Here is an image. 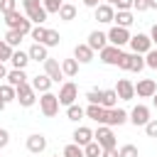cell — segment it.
Returning a JSON list of instances; mask_svg holds the SVG:
<instances>
[{
	"label": "cell",
	"instance_id": "1",
	"mask_svg": "<svg viewBox=\"0 0 157 157\" xmlns=\"http://www.w3.org/2000/svg\"><path fill=\"white\" fill-rule=\"evenodd\" d=\"M93 140H96L103 150H113V147H115V135H113V128H110V125H98V130L93 132Z\"/></svg>",
	"mask_w": 157,
	"mask_h": 157
},
{
	"label": "cell",
	"instance_id": "2",
	"mask_svg": "<svg viewBox=\"0 0 157 157\" xmlns=\"http://www.w3.org/2000/svg\"><path fill=\"white\" fill-rule=\"evenodd\" d=\"M59 96H54V93H42V98H39V108H42V113L47 115V118H54L56 113H59Z\"/></svg>",
	"mask_w": 157,
	"mask_h": 157
},
{
	"label": "cell",
	"instance_id": "3",
	"mask_svg": "<svg viewBox=\"0 0 157 157\" xmlns=\"http://www.w3.org/2000/svg\"><path fill=\"white\" fill-rule=\"evenodd\" d=\"M98 54H101V61H103V64H108V66H118L125 52H123L120 47H115V44H108V47H103Z\"/></svg>",
	"mask_w": 157,
	"mask_h": 157
},
{
	"label": "cell",
	"instance_id": "4",
	"mask_svg": "<svg viewBox=\"0 0 157 157\" xmlns=\"http://www.w3.org/2000/svg\"><path fill=\"white\" fill-rule=\"evenodd\" d=\"M118 66H120L123 71H142V69H145V59H142V54L130 52V54H123V59H120Z\"/></svg>",
	"mask_w": 157,
	"mask_h": 157
},
{
	"label": "cell",
	"instance_id": "5",
	"mask_svg": "<svg viewBox=\"0 0 157 157\" xmlns=\"http://www.w3.org/2000/svg\"><path fill=\"white\" fill-rule=\"evenodd\" d=\"M17 103H20L22 108H29V105L37 103V91L32 88V83H22V86H17Z\"/></svg>",
	"mask_w": 157,
	"mask_h": 157
},
{
	"label": "cell",
	"instance_id": "6",
	"mask_svg": "<svg viewBox=\"0 0 157 157\" xmlns=\"http://www.w3.org/2000/svg\"><path fill=\"white\" fill-rule=\"evenodd\" d=\"M130 49L135 52V54H147L150 49H152V39H150V34H135V37H130Z\"/></svg>",
	"mask_w": 157,
	"mask_h": 157
},
{
	"label": "cell",
	"instance_id": "7",
	"mask_svg": "<svg viewBox=\"0 0 157 157\" xmlns=\"http://www.w3.org/2000/svg\"><path fill=\"white\" fill-rule=\"evenodd\" d=\"M125 120H130V115H128L123 108H105L103 125H110V128H115V125H123Z\"/></svg>",
	"mask_w": 157,
	"mask_h": 157
},
{
	"label": "cell",
	"instance_id": "8",
	"mask_svg": "<svg viewBox=\"0 0 157 157\" xmlns=\"http://www.w3.org/2000/svg\"><path fill=\"white\" fill-rule=\"evenodd\" d=\"M76 98H78V88H76V83L66 81V83L59 88V103H61V105H71V103H76Z\"/></svg>",
	"mask_w": 157,
	"mask_h": 157
},
{
	"label": "cell",
	"instance_id": "9",
	"mask_svg": "<svg viewBox=\"0 0 157 157\" xmlns=\"http://www.w3.org/2000/svg\"><path fill=\"white\" fill-rule=\"evenodd\" d=\"M108 42L110 44H115V47H123V44H128L130 42V32H128V27H110L108 29Z\"/></svg>",
	"mask_w": 157,
	"mask_h": 157
},
{
	"label": "cell",
	"instance_id": "10",
	"mask_svg": "<svg viewBox=\"0 0 157 157\" xmlns=\"http://www.w3.org/2000/svg\"><path fill=\"white\" fill-rule=\"evenodd\" d=\"M155 93H157L155 78H140V81L135 83V96H140V98H152Z\"/></svg>",
	"mask_w": 157,
	"mask_h": 157
},
{
	"label": "cell",
	"instance_id": "11",
	"mask_svg": "<svg viewBox=\"0 0 157 157\" xmlns=\"http://www.w3.org/2000/svg\"><path fill=\"white\" fill-rule=\"evenodd\" d=\"M147 120H150V108H147V105L140 103V105H135V108L130 110V123H132V125H142V128H145Z\"/></svg>",
	"mask_w": 157,
	"mask_h": 157
},
{
	"label": "cell",
	"instance_id": "12",
	"mask_svg": "<svg viewBox=\"0 0 157 157\" xmlns=\"http://www.w3.org/2000/svg\"><path fill=\"white\" fill-rule=\"evenodd\" d=\"M115 91H118V98L120 101H132L135 98V83L128 81V78H120L118 86H115Z\"/></svg>",
	"mask_w": 157,
	"mask_h": 157
},
{
	"label": "cell",
	"instance_id": "13",
	"mask_svg": "<svg viewBox=\"0 0 157 157\" xmlns=\"http://www.w3.org/2000/svg\"><path fill=\"white\" fill-rule=\"evenodd\" d=\"M93 52H101L103 47H108V34L105 32H98V29H93L91 34H88V42H86Z\"/></svg>",
	"mask_w": 157,
	"mask_h": 157
},
{
	"label": "cell",
	"instance_id": "14",
	"mask_svg": "<svg viewBox=\"0 0 157 157\" xmlns=\"http://www.w3.org/2000/svg\"><path fill=\"white\" fill-rule=\"evenodd\" d=\"M44 74H47V76H49L52 81H56V83H59V81L64 78V71H61V64H59L56 59H47V61H44Z\"/></svg>",
	"mask_w": 157,
	"mask_h": 157
},
{
	"label": "cell",
	"instance_id": "15",
	"mask_svg": "<svg viewBox=\"0 0 157 157\" xmlns=\"http://www.w3.org/2000/svg\"><path fill=\"white\" fill-rule=\"evenodd\" d=\"M27 150H29L32 155L44 152V150H47V137H44V135H39V132L29 135V137H27Z\"/></svg>",
	"mask_w": 157,
	"mask_h": 157
},
{
	"label": "cell",
	"instance_id": "16",
	"mask_svg": "<svg viewBox=\"0 0 157 157\" xmlns=\"http://www.w3.org/2000/svg\"><path fill=\"white\" fill-rule=\"evenodd\" d=\"M96 20H98V22H103V25L113 22V20H115V10H113V5L101 2V5L96 7Z\"/></svg>",
	"mask_w": 157,
	"mask_h": 157
},
{
	"label": "cell",
	"instance_id": "17",
	"mask_svg": "<svg viewBox=\"0 0 157 157\" xmlns=\"http://www.w3.org/2000/svg\"><path fill=\"white\" fill-rule=\"evenodd\" d=\"M74 59L78 64H88V61H93V49L88 44H76L74 47Z\"/></svg>",
	"mask_w": 157,
	"mask_h": 157
},
{
	"label": "cell",
	"instance_id": "18",
	"mask_svg": "<svg viewBox=\"0 0 157 157\" xmlns=\"http://www.w3.org/2000/svg\"><path fill=\"white\" fill-rule=\"evenodd\" d=\"M71 137H74V142H76V145L86 147V145H88V142L93 140V130H91V128H83V125H81V128H76V130H74V135H71Z\"/></svg>",
	"mask_w": 157,
	"mask_h": 157
},
{
	"label": "cell",
	"instance_id": "19",
	"mask_svg": "<svg viewBox=\"0 0 157 157\" xmlns=\"http://www.w3.org/2000/svg\"><path fill=\"white\" fill-rule=\"evenodd\" d=\"M52 83H54V81H52L47 74H37V76L32 78V88H34L37 93H47V91L52 88Z\"/></svg>",
	"mask_w": 157,
	"mask_h": 157
},
{
	"label": "cell",
	"instance_id": "20",
	"mask_svg": "<svg viewBox=\"0 0 157 157\" xmlns=\"http://www.w3.org/2000/svg\"><path fill=\"white\" fill-rule=\"evenodd\" d=\"M86 115H88L91 120H96L98 125H103V118H105V108H103L101 103H91V105L86 108Z\"/></svg>",
	"mask_w": 157,
	"mask_h": 157
},
{
	"label": "cell",
	"instance_id": "21",
	"mask_svg": "<svg viewBox=\"0 0 157 157\" xmlns=\"http://www.w3.org/2000/svg\"><path fill=\"white\" fill-rule=\"evenodd\" d=\"M29 59H34V61H47L49 59V54H47V47L44 44H39V42H34L32 47H29Z\"/></svg>",
	"mask_w": 157,
	"mask_h": 157
},
{
	"label": "cell",
	"instance_id": "22",
	"mask_svg": "<svg viewBox=\"0 0 157 157\" xmlns=\"http://www.w3.org/2000/svg\"><path fill=\"white\" fill-rule=\"evenodd\" d=\"M10 61H12V66H15V69H25L32 59H29V52L17 49V52H12V59H10Z\"/></svg>",
	"mask_w": 157,
	"mask_h": 157
},
{
	"label": "cell",
	"instance_id": "23",
	"mask_svg": "<svg viewBox=\"0 0 157 157\" xmlns=\"http://www.w3.org/2000/svg\"><path fill=\"white\" fill-rule=\"evenodd\" d=\"M7 83L10 86H22V83H27V74H25V69H12L10 74H7Z\"/></svg>",
	"mask_w": 157,
	"mask_h": 157
},
{
	"label": "cell",
	"instance_id": "24",
	"mask_svg": "<svg viewBox=\"0 0 157 157\" xmlns=\"http://www.w3.org/2000/svg\"><path fill=\"white\" fill-rule=\"evenodd\" d=\"M113 22H115L118 27H130V25L135 22V17H132V12H130V10H118Z\"/></svg>",
	"mask_w": 157,
	"mask_h": 157
},
{
	"label": "cell",
	"instance_id": "25",
	"mask_svg": "<svg viewBox=\"0 0 157 157\" xmlns=\"http://www.w3.org/2000/svg\"><path fill=\"white\" fill-rule=\"evenodd\" d=\"M59 20H64V22H71L74 17H76V5H71V2H64L61 7H59Z\"/></svg>",
	"mask_w": 157,
	"mask_h": 157
},
{
	"label": "cell",
	"instance_id": "26",
	"mask_svg": "<svg viewBox=\"0 0 157 157\" xmlns=\"http://www.w3.org/2000/svg\"><path fill=\"white\" fill-rule=\"evenodd\" d=\"M101 105H103V108H115V105H118V91H115V88L103 91V101H101Z\"/></svg>",
	"mask_w": 157,
	"mask_h": 157
},
{
	"label": "cell",
	"instance_id": "27",
	"mask_svg": "<svg viewBox=\"0 0 157 157\" xmlns=\"http://www.w3.org/2000/svg\"><path fill=\"white\" fill-rule=\"evenodd\" d=\"M22 20H25V15H20L17 10H12V12H7V15H5V25H7L10 29H17V27L22 25Z\"/></svg>",
	"mask_w": 157,
	"mask_h": 157
},
{
	"label": "cell",
	"instance_id": "28",
	"mask_svg": "<svg viewBox=\"0 0 157 157\" xmlns=\"http://www.w3.org/2000/svg\"><path fill=\"white\" fill-rule=\"evenodd\" d=\"M61 71H64V76H76L78 74V61L76 59H64L61 61Z\"/></svg>",
	"mask_w": 157,
	"mask_h": 157
},
{
	"label": "cell",
	"instance_id": "29",
	"mask_svg": "<svg viewBox=\"0 0 157 157\" xmlns=\"http://www.w3.org/2000/svg\"><path fill=\"white\" fill-rule=\"evenodd\" d=\"M66 115H69V120H81L83 115H86V110L81 108V105H76V103H71V105H66Z\"/></svg>",
	"mask_w": 157,
	"mask_h": 157
},
{
	"label": "cell",
	"instance_id": "30",
	"mask_svg": "<svg viewBox=\"0 0 157 157\" xmlns=\"http://www.w3.org/2000/svg\"><path fill=\"white\" fill-rule=\"evenodd\" d=\"M0 96H2V101H5V103L17 101V88H15V86H10V83H5V86H0Z\"/></svg>",
	"mask_w": 157,
	"mask_h": 157
},
{
	"label": "cell",
	"instance_id": "31",
	"mask_svg": "<svg viewBox=\"0 0 157 157\" xmlns=\"http://www.w3.org/2000/svg\"><path fill=\"white\" fill-rule=\"evenodd\" d=\"M61 155H64V157H86V152H83V147H81V145H76V142H71V145H66Z\"/></svg>",
	"mask_w": 157,
	"mask_h": 157
},
{
	"label": "cell",
	"instance_id": "32",
	"mask_svg": "<svg viewBox=\"0 0 157 157\" xmlns=\"http://www.w3.org/2000/svg\"><path fill=\"white\" fill-rule=\"evenodd\" d=\"M22 32H17V29H7V34H5V42L10 44V47H17L20 42H22Z\"/></svg>",
	"mask_w": 157,
	"mask_h": 157
},
{
	"label": "cell",
	"instance_id": "33",
	"mask_svg": "<svg viewBox=\"0 0 157 157\" xmlns=\"http://www.w3.org/2000/svg\"><path fill=\"white\" fill-rule=\"evenodd\" d=\"M83 152H86V157H101V152H103V147L96 142V140H91L86 147H83Z\"/></svg>",
	"mask_w": 157,
	"mask_h": 157
},
{
	"label": "cell",
	"instance_id": "34",
	"mask_svg": "<svg viewBox=\"0 0 157 157\" xmlns=\"http://www.w3.org/2000/svg\"><path fill=\"white\" fill-rule=\"evenodd\" d=\"M29 37H32L34 42H39V44H42V42H44V37H47V27L34 25V27H32V32H29Z\"/></svg>",
	"mask_w": 157,
	"mask_h": 157
},
{
	"label": "cell",
	"instance_id": "35",
	"mask_svg": "<svg viewBox=\"0 0 157 157\" xmlns=\"http://www.w3.org/2000/svg\"><path fill=\"white\" fill-rule=\"evenodd\" d=\"M59 39H61V37H59V32L47 29V37H44V42H42V44H44V47H56V44H59Z\"/></svg>",
	"mask_w": 157,
	"mask_h": 157
},
{
	"label": "cell",
	"instance_id": "36",
	"mask_svg": "<svg viewBox=\"0 0 157 157\" xmlns=\"http://www.w3.org/2000/svg\"><path fill=\"white\" fill-rule=\"evenodd\" d=\"M10 59H12V47L5 39H0V61H10Z\"/></svg>",
	"mask_w": 157,
	"mask_h": 157
},
{
	"label": "cell",
	"instance_id": "37",
	"mask_svg": "<svg viewBox=\"0 0 157 157\" xmlns=\"http://www.w3.org/2000/svg\"><path fill=\"white\" fill-rule=\"evenodd\" d=\"M118 155H120V157H140V152H137L135 145H123V147L118 150Z\"/></svg>",
	"mask_w": 157,
	"mask_h": 157
},
{
	"label": "cell",
	"instance_id": "38",
	"mask_svg": "<svg viewBox=\"0 0 157 157\" xmlns=\"http://www.w3.org/2000/svg\"><path fill=\"white\" fill-rule=\"evenodd\" d=\"M42 5H44L47 12H59V7L64 5V0H42Z\"/></svg>",
	"mask_w": 157,
	"mask_h": 157
},
{
	"label": "cell",
	"instance_id": "39",
	"mask_svg": "<svg viewBox=\"0 0 157 157\" xmlns=\"http://www.w3.org/2000/svg\"><path fill=\"white\" fill-rule=\"evenodd\" d=\"M86 98H88V103H101L103 101V91L101 88H93V91L86 93Z\"/></svg>",
	"mask_w": 157,
	"mask_h": 157
},
{
	"label": "cell",
	"instance_id": "40",
	"mask_svg": "<svg viewBox=\"0 0 157 157\" xmlns=\"http://www.w3.org/2000/svg\"><path fill=\"white\" fill-rule=\"evenodd\" d=\"M15 5H17V0H0V12L7 15V12H12V10H17Z\"/></svg>",
	"mask_w": 157,
	"mask_h": 157
},
{
	"label": "cell",
	"instance_id": "41",
	"mask_svg": "<svg viewBox=\"0 0 157 157\" xmlns=\"http://www.w3.org/2000/svg\"><path fill=\"white\" fill-rule=\"evenodd\" d=\"M145 66L157 69V49H150V52H147V56H145Z\"/></svg>",
	"mask_w": 157,
	"mask_h": 157
},
{
	"label": "cell",
	"instance_id": "42",
	"mask_svg": "<svg viewBox=\"0 0 157 157\" xmlns=\"http://www.w3.org/2000/svg\"><path fill=\"white\" fill-rule=\"evenodd\" d=\"M145 132H147V137H157V118L152 120H147V125H145Z\"/></svg>",
	"mask_w": 157,
	"mask_h": 157
},
{
	"label": "cell",
	"instance_id": "43",
	"mask_svg": "<svg viewBox=\"0 0 157 157\" xmlns=\"http://www.w3.org/2000/svg\"><path fill=\"white\" fill-rule=\"evenodd\" d=\"M132 7L137 12H145V10H150V0H132Z\"/></svg>",
	"mask_w": 157,
	"mask_h": 157
},
{
	"label": "cell",
	"instance_id": "44",
	"mask_svg": "<svg viewBox=\"0 0 157 157\" xmlns=\"http://www.w3.org/2000/svg\"><path fill=\"white\" fill-rule=\"evenodd\" d=\"M22 7H25V12H27V10H34V7H42V2H39V0H22Z\"/></svg>",
	"mask_w": 157,
	"mask_h": 157
},
{
	"label": "cell",
	"instance_id": "45",
	"mask_svg": "<svg viewBox=\"0 0 157 157\" xmlns=\"http://www.w3.org/2000/svg\"><path fill=\"white\" fill-rule=\"evenodd\" d=\"M7 142H10V132H7V130H2V128H0V150H2V147H5V145H7Z\"/></svg>",
	"mask_w": 157,
	"mask_h": 157
},
{
	"label": "cell",
	"instance_id": "46",
	"mask_svg": "<svg viewBox=\"0 0 157 157\" xmlns=\"http://www.w3.org/2000/svg\"><path fill=\"white\" fill-rule=\"evenodd\" d=\"M115 7L118 10H130L132 7V0H115Z\"/></svg>",
	"mask_w": 157,
	"mask_h": 157
},
{
	"label": "cell",
	"instance_id": "47",
	"mask_svg": "<svg viewBox=\"0 0 157 157\" xmlns=\"http://www.w3.org/2000/svg\"><path fill=\"white\" fill-rule=\"evenodd\" d=\"M101 157H120V155H118V150L113 147V150H103V152H101Z\"/></svg>",
	"mask_w": 157,
	"mask_h": 157
},
{
	"label": "cell",
	"instance_id": "48",
	"mask_svg": "<svg viewBox=\"0 0 157 157\" xmlns=\"http://www.w3.org/2000/svg\"><path fill=\"white\" fill-rule=\"evenodd\" d=\"M150 39H152V44H157V22H155L152 29H150Z\"/></svg>",
	"mask_w": 157,
	"mask_h": 157
},
{
	"label": "cell",
	"instance_id": "49",
	"mask_svg": "<svg viewBox=\"0 0 157 157\" xmlns=\"http://www.w3.org/2000/svg\"><path fill=\"white\" fill-rule=\"evenodd\" d=\"M83 5H86V7H93V10H96V7L101 5V0H83Z\"/></svg>",
	"mask_w": 157,
	"mask_h": 157
},
{
	"label": "cell",
	"instance_id": "50",
	"mask_svg": "<svg viewBox=\"0 0 157 157\" xmlns=\"http://www.w3.org/2000/svg\"><path fill=\"white\" fill-rule=\"evenodd\" d=\"M7 74H10V71L5 69V61H0V78H7Z\"/></svg>",
	"mask_w": 157,
	"mask_h": 157
},
{
	"label": "cell",
	"instance_id": "51",
	"mask_svg": "<svg viewBox=\"0 0 157 157\" xmlns=\"http://www.w3.org/2000/svg\"><path fill=\"white\" fill-rule=\"evenodd\" d=\"M150 10H157V0H150Z\"/></svg>",
	"mask_w": 157,
	"mask_h": 157
},
{
	"label": "cell",
	"instance_id": "52",
	"mask_svg": "<svg viewBox=\"0 0 157 157\" xmlns=\"http://www.w3.org/2000/svg\"><path fill=\"white\" fill-rule=\"evenodd\" d=\"M5 105H7V103H5V101H2V96H0V113L5 110Z\"/></svg>",
	"mask_w": 157,
	"mask_h": 157
},
{
	"label": "cell",
	"instance_id": "53",
	"mask_svg": "<svg viewBox=\"0 0 157 157\" xmlns=\"http://www.w3.org/2000/svg\"><path fill=\"white\" fill-rule=\"evenodd\" d=\"M152 103H155V108H157V93H155V96H152Z\"/></svg>",
	"mask_w": 157,
	"mask_h": 157
},
{
	"label": "cell",
	"instance_id": "54",
	"mask_svg": "<svg viewBox=\"0 0 157 157\" xmlns=\"http://www.w3.org/2000/svg\"><path fill=\"white\" fill-rule=\"evenodd\" d=\"M105 2H108V5H115V0H105Z\"/></svg>",
	"mask_w": 157,
	"mask_h": 157
},
{
	"label": "cell",
	"instance_id": "55",
	"mask_svg": "<svg viewBox=\"0 0 157 157\" xmlns=\"http://www.w3.org/2000/svg\"><path fill=\"white\" fill-rule=\"evenodd\" d=\"M54 157H59V155H54ZM61 157H64V155H61Z\"/></svg>",
	"mask_w": 157,
	"mask_h": 157
}]
</instances>
